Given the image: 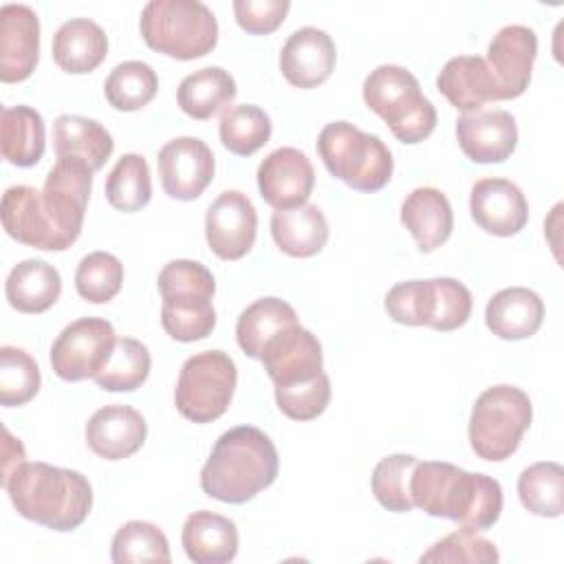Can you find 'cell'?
I'll return each mask as SVG.
<instances>
[{
  "instance_id": "15",
  "label": "cell",
  "mask_w": 564,
  "mask_h": 564,
  "mask_svg": "<svg viewBox=\"0 0 564 564\" xmlns=\"http://www.w3.org/2000/svg\"><path fill=\"white\" fill-rule=\"evenodd\" d=\"M159 176L165 194L176 200L198 198L214 178V154L196 137H178L159 150Z\"/></svg>"
},
{
  "instance_id": "28",
  "label": "cell",
  "mask_w": 564,
  "mask_h": 564,
  "mask_svg": "<svg viewBox=\"0 0 564 564\" xmlns=\"http://www.w3.org/2000/svg\"><path fill=\"white\" fill-rule=\"evenodd\" d=\"M51 53L62 70L84 75L106 59L108 37L97 22L88 18H73L55 31Z\"/></svg>"
},
{
  "instance_id": "14",
  "label": "cell",
  "mask_w": 564,
  "mask_h": 564,
  "mask_svg": "<svg viewBox=\"0 0 564 564\" xmlns=\"http://www.w3.org/2000/svg\"><path fill=\"white\" fill-rule=\"evenodd\" d=\"M535 55V31L524 24H507L494 35L485 62L496 82L498 101L516 99L529 88Z\"/></svg>"
},
{
  "instance_id": "21",
  "label": "cell",
  "mask_w": 564,
  "mask_h": 564,
  "mask_svg": "<svg viewBox=\"0 0 564 564\" xmlns=\"http://www.w3.org/2000/svg\"><path fill=\"white\" fill-rule=\"evenodd\" d=\"M337 51L330 35L317 26L293 31L280 51V70L295 88L324 84L335 68Z\"/></svg>"
},
{
  "instance_id": "20",
  "label": "cell",
  "mask_w": 564,
  "mask_h": 564,
  "mask_svg": "<svg viewBox=\"0 0 564 564\" xmlns=\"http://www.w3.org/2000/svg\"><path fill=\"white\" fill-rule=\"evenodd\" d=\"M456 139L474 163H502L518 145V126L507 110H474L458 117Z\"/></svg>"
},
{
  "instance_id": "47",
  "label": "cell",
  "mask_w": 564,
  "mask_h": 564,
  "mask_svg": "<svg viewBox=\"0 0 564 564\" xmlns=\"http://www.w3.org/2000/svg\"><path fill=\"white\" fill-rule=\"evenodd\" d=\"M24 460H26V454H24L22 443L18 438H13L11 432L4 427L2 430V482Z\"/></svg>"
},
{
  "instance_id": "33",
  "label": "cell",
  "mask_w": 564,
  "mask_h": 564,
  "mask_svg": "<svg viewBox=\"0 0 564 564\" xmlns=\"http://www.w3.org/2000/svg\"><path fill=\"white\" fill-rule=\"evenodd\" d=\"M2 156L18 167L35 165L46 148L44 119L31 106L2 108L0 119Z\"/></svg>"
},
{
  "instance_id": "8",
  "label": "cell",
  "mask_w": 564,
  "mask_h": 564,
  "mask_svg": "<svg viewBox=\"0 0 564 564\" xmlns=\"http://www.w3.org/2000/svg\"><path fill=\"white\" fill-rule=\"evenodd\" d=\"M533 419V405L516 386H491L474 403L469 416V445L482 460H507L520 445Z\"/></svg>"
},
{
  "instance_id": "27",
  "label": "cell",
  "mask_w": 564,
  "mask_h": 564,
  "mask_svg": "<svg viewBox=\"0 0 564 564\" xmlns=\"http://www.w3.org/2000/svg\"><path fill=\"white\" fill-rule=\"evenodd\" d=\"M181 542L194 564H227L238 553V529L234 520L200 509L187 516Z\"/></svg>"
},
{
  "instance_id": "12",
  "label": "cell",
  "mask_w": 564,
  "mask_h": 564,
  "mask_svg": "<svg viewBox=\"0 0 564 564\" xmlns=\"http://www.w3.org/2000/svg\"><path fill=\"white\" fill-rule=\"evenodd\" d=\"M93 170L75 159H57L42 187V207L48 214L64 249L82 234L86 205L93 189Z\"/></svg>"
},
{
  "instance_id": "1",
  "label": "cell",
  "mask_w": 564,
  "mask_h": 564,
  "mask_svg": "<svg viewBox=\"0 0 564 564\" xmlns=\"http://www.w3.org/2000/svg\"><path fill=\"white\" fill-rule=\"evenodd\" d=\"M410 496L427 516L449 518L474 531L491 529L502 513V487L496 478L441 460L416 463Z\"/></svg>"
},
{
  "instance_id": "4",
  "label": "cell",
  "mask_w": 564,
  "mask_h": 564,
  "mask_svg": "<svg viewBox=\"0 0 564 564\" xmlns=\"http://www.w3.org/2000/svg\"><path fill=\"white\" fill-rule=\"evenodd\" d=\"M163 297L161 324L176 341H198L212 335L216 311L212 297L216 282L212 271L196 260H172L159 273Z\"/></svg>"
},
{
  "instance_id": "22",
  "label": "cell",
  "mask_w": 564,
  "mask_h": 564,
  "mask_svg": "<svg viewBox=\"0 0 564 564\" xmlns=\"http://www.w3.org/2000/svg\"><path fill=\"white\" fill-rule=\"evenodd\" d=\"M148 425L132 405L110 403L99 408L86 423L88 447L106 460H121L141 449Z\"/></svg>"
},
{
  "instance_id": "11",
  "label": "cell",
  "mask_w": 564,
  "mask_h": 564,
  "mask_svg": "<svg viewBox=\"0 0 564 564\" xmlns=\"http://www.w3.org/2000/svg\"><path fill=\"white\" fill-rule=\"evenodd\" d=\"M117 335L104 317L70 322L51 346L53 372L64 381L95 379L112 355Z\"/></svg>"
},
{
  "instance_id": "45",
  "label": "cell",
  "mask_w": 564,
  "mask_h": 564,
  "mask_svg": "<svg viewBox=\"0 0 564 564\" xmlns=\"http://www.w3.org/2000/svg\"><path fill=\"white\" fill-rule=\"evenodd\" d=\"M421 562H498V549L491 540L478 535V531L463 527L436 544H432L421 557Z\"/></svg>"
},
{
  "instance_id": "10",
  "label": "cell",
  "mask_w": 564,
  "mask_h": 564,
  "mask_svg": "<svg viewBox=\"0 0 564 564\" xmlns=\"http://www.w3.org/2000/svg\"><path fill=\"white\" fill-rule=\"evenodd\" d=\"M238 370L223 350H203L185 359L174 388L176 410L194 423L220 419L234 397Z\"/></svg>"
},
{
  "instance_id": "32",
  "label": "cell",
  "mask_w": 564,
  "mask_h": 564,
  "mask_svg": "<svg viewBox=\"0 0 564 564\" xmlns=\"http://www.w3.org/2000/svg\"><path fill=\"white\" fill-rule=\"evenodd\" d=\"M236 82L225 68L205 66L183 77V82L178 84L176 101L187 117L205 121L227 108L236 99Z\"/></svg>"
},
{
  "instance_id": "5",
  "label": "cell",
  "mask_w": 564,
  "mask_h": 564,
  "mask_svg": "<svg viewBox=\"0 0 564 564\" xmlns=\"http://www.w3.org/2000/svg\"><path fill=\"white\" fill-rule=\"evenodd\" d=\"M139 31L143 42L174 59H196L218 42V22L198 0H152L143 7Z\"/></svg>"
},
{
  "instance_id": "25",
  "label": "cell",
  "mask_w": 564,
  "mask_h": 564,
  "mask_svg": "<svg viewBox=\"0 0 564 564\" xmlns=\"http://www.w3.org/2000/svg\"><path fill=\"white\" fill-rule=\"evenodd\" d=\"M401 223L423 253L445 245L454 229V214L447 196L436 187L412 189L401 205Z\"/></svg>"
},
{
  "instance_id": "34",
  "label": "cell",
  "mask_w": 564,
  "mask_h": 564,
  "mask_svg": "<svg viewBox=\"0 0 564 564\" xmlns=\"http://www.w3.org/2000/svg\"><path fill=\"white\" fill-rule=\"evenodd\" d=\"M297 324L295 308L280 297H262L249 304L236 322V339L242 352L260 359L264 344L282 328Z\"/></svg>"
},
{
  "instance_id": "2",
  "label": "cell",
  "mask_w": 564,
  "mask_h": 564,
  "mask_svg": "<svg viewBox=\"0 0 564 564\" xmlns=\"http://www.w3.org/2000/svg\"><path fill=\"white\" fill-rule=\"evenodd\" d=\"M280 458L273 441L253 425H238L218 436L200 469V489L220 502L242 505L278 478Z\"/></svg>"
},
{
  "instance_id": "39",
  "label": "cell",
  "mask_w": 564,
  "mask_h": 564,
  "mask_svg": "<svg viewBox=\"0 0 564 564\" xmlns=\"http://www.w3.org/2000/svg\"><path fill=\"white\" fill-rule=\"evenodd\" d=\"M218 134L231 154L249 156L271 139V119L262 108L251 104L229 106L220 115Z\"/></svg>"
},
{
  "instance_id": "38",
  "label": "cell",
  "mask_w": 564,
  "mask_h": 564,
  "mask_svg": "<svg viewBox=\"0 0 564 564\" xmlns=\"http://www.w3.org/2000/svg\"><path fill=\"white\" fill-rule=\"evenodd\" d=\"M106 198L123 214L139 212L150 203L152 178L148 161L141 154L128 152L115 163L106 178Z\"/></svg>"
},
{
  "instance_id": "46",
  "label": "cell",
  "mask_w": 564,
  "mask_h": 564,
  "mask_svg": "<svg viewBox=\"0 0 564 564\" xmlns=\"http://www.w3.org/2000/svg\"><path fill=\"white\" fill-rule=\"evenodd\" d=\"M291 9L289 0H236L234 15L242 31L253 35L273 33Z\"/></svg>"
},
{
  "instance_id": "42",
  "label": "cell",
  "mask_w": 564,
  "mask_h": 564,
  "mask_svg": "<svg viewBox=\"0 0 564 564\" xmlns=\"http://www.w3.org/2000/svg\"><path fill=\"white\" fill-rule=\"evenodd\" d=\"M40 368L35 359L15 346L0 348V403L15 408L29 403L40 390Z\"/></svg>"
},
{
  "instance_id": "6",
  "label": "cell",
  "mask_w": 564,
  "mask_h": 564,
  "mask_svg": "<svg viewBox=\"0 0 564 564\" xmlns=\"http://www.w3.org/2000/svg\"><path fill=\"white\" fill-rule=\"evenodd\" d=\"M364 101L401 143H419L436 128V108L403 66L381 64L364 79Z\"/></svg>"
},
{
  "instance_id": "23",
  "label": "cell",
  "mask_w": 564,
  "mask_h": 564,
  "mask_svg": "<svg viewBox=\"0 0 564 564\" xmlns=\"http://www.w3.org/2000/svg\"><path fill=\"white\" fill-rule=\"evenodd\" d=\"M2 227L4 231L42 251H64V245L42 207V192L31 185H13L2 196Z\"/></svg>"
},
{
  "instance_id": "18",
  "label": "cell",
  "mask_w": 564,
  "mask_h": 564,
  "mask_svg": "<svg viewBox=\"0 0 564 564\" xmlns=\"http://www.w3.org/2000/svg\"><path fill=\"white\" fill-rule=\"evenodd\" d=\"M469 212L474 223L491 236H516L529 220L522 189L507 178H480L471 185Z\"/></svg>"
},
{
  "instance_id": "43",
  "label": "cell",
  "mask_w": 564,
  "mask_h": 564,
  "mask_svg": "<svg viewBox=\"0 0 564 564\" xmlns=\"http://www.w3.org/2000/svg\"><path fill=\"white\" fill-rule=\"evenodd\" d=\"M123 284V264L108 251H93L84 256L75 271L77 293L93 304L110 302Z\"/></svg>"
},
{
  "instance_id": "35",
  "label": "cell",
  "mask_w": 564,
  "mask_h": 564,
  "mask_svg": "<svg viewBox=\"0 0 564 564\" xmlns=\"http://www.w3.org/2000/svg\"><path fill=\"white\" fill-rule=\"evenodd\" d=\"M159 90L154 68L139 59L117 64L104 82V95L115 110L134 112L148 106Z\"/></svg>"
},
{
  "instance_id": "37",
  "label": "cell",
  "mask_w": 564,
  "mask_h": 564,
  "mask_svg": "<svg viewBox=\"0 0 564 564\" xmlns=\"http://www.w3.org/2000/svg\"><path fill=\"white\" fill-rule=\"evenodd\" d=\"M564 469L560 463L542 460L522 469L518 476V496L527 511L540 518L562 516Z\"/></svg>"
},
{
  "instance_id": "7",
  "label": "cell",
  "mask_w": 564,
  "mask_h": 564,
  "mask_svg": "<svg viewBox=\"0 0 564 564\" xmlns=\"http://www.w3.org/2000/svg\"><path fill=\"white\" fill-rule=\"evenodd\" d=\"M317 152L326 170L357 192H379L392 178L394 161L388 145L348 121L324 126L317 137Z\"/></svg>"
},
{
  "instance_id": "40",
  "label": "cell",
  "mask_w": 564,
  "mask_h": 564,
  "mask_svg": "<svg viewBox=\"0 0 564 564\" xmlns=\"http://www.w3.org/2000/svg\"><path fill=\"white\" fill-rule=\"evenodd\" d=\"M110 557L115 564H143V562H170V542L165 533L143 520H130L112 538Z\"/></svg>"
},
{
  "instance_id": "29",
  "label": "cell",
  "mask_w": 564,
  "mask_h": 564,
  "mask_svg": "<svg viewBox=\"0 0 564 564\" xmlns=\"http://www.w3.org/2000/svg\"><path fill=\"white\" fill-rule=\"evenodd\" d=\"M62 293L59 271L46 260L29 258L18 262L4 282V295L9 304L26 315L48 311Z\"/></svg>"
},
{
  "instance_id": "19",
  "label": "cell",
  "mask_w": 564,
  "mask_h": 564,
  "mask_svg": "<svg viewBox=\"0 0 564 564\" xmlns=\"http://www.w3.org/2000/svg\"><path fill=\"white\" fill-rule=\"evenodd\" d=\"M40 55V20L26 4L0 9V79L24 82L35 70Z\"/></svg>"
},
{
  "instance_id": "41",
  "label": "cell",
  "mask_w": 564,
  "mask_h": 564,
  "mask_svg": "<svg viewBox=\"0 0 564 564\" xmlns=\"http://www.w3.org/2000/svg\"><path fill=\"white\" fill-rule=\"evenodd\" d=\"M416 458L410 454H392L377 463L372 471V494L377 502L394 513H405L414 509L410 496V478L416 467Z\"/></svg>"
},
{
  "instance_id": "17",
  "label": "cell",
  "mask_w": 564,
  "mask_h": 564,
  "mask_svg": "<svg viewBox=\"0 0 564 564\" xmlns=\"http://www.w3.org/2000/svg\"><path fill=\"white\" fill-rule=\"evenodd\" d=\"M315 170L297 148H278L258 167V189L273 209H293L308 200Z\"/></svg>"
},
{
  "instance_id": "9",
  "label": "cell",
  "mask_w": 564,
  "mask_h": 564,
  "mask_svg": "<svg viewBox=\"0 0 564 564\" xmlns=\"http://www.w3.org/2000/svg\"><path fill=\"white\" fill-rule=\"evenodd\" d=\"M386 311L397 324L456 330L471 315V293L454 278L408 280L386 293Z\"/></svg>"
},
{
  "instance_id": "36",
  "label": "cell",
  "mask_w": 564,
  "mask_h": 564,
  "mask_svg": "<svg viewBox=\"0 0 564 564\" xmlns=\"http://www.w3.org/2000/svg\"><path fill=\"white\" fill-rule=\"evenodd\" d=\"M150 350L134 337H117L106 366L95 375V383L108 392H132L150 375Z\"/></svg>"
},
{
  "instance_id": "13",
  "label": "cell",
  "mask_w": 564,
  "mask_h": 564,
  "mask_svg": "<svg viewBox=\"0 0 564 564\" xmlns=\"http://www.w3.org/2000/svg\"><path fill=\"white\" fill-rule=\"evenodd\" d=\"M258 214L247 194L227 189L209 205L205 216V238L209 249L223 260H240L256 242Z\"/></svg>"
},
{
  "instance_id": "30",
  "label": "cell",
  "mask_w": 564,
  "mask_h": 564,
  "mask_svg": "<svg viewBox=\"0 0 564 564\" xmlns=\"http://www.w3.org/2000/svg\"><path fill=\"white\" fill-rule=\"evenodd\" d=\"M53 145L57 159H75L93 172L104 167L115 150L110 132L95 119L79 115H59L53 126Z\"/></svg>"
},
{
  "instance_id": "3",
  "label": "cell",
  "mask_w": 564,
  "mask_h": 564,
  "mask_svg": "<svg viewBox=\"0 0 564 564\" xmlns=\"http://www.w3.org/2000/svg\"><path fill=\"white\" fill-rule=\"evenodd\" d=\"M15 511L53 531H73L90 513L93 487L75 469L48 463L18 465L2 482Z\"/></svg>"
},
{
  "instance_id": "44",
  "label": "cell",
  "mask_w": 564,
  "mask_h": 564,
  "mask_svg": "<svg viewBox=\"0 0 564 564\" xmlns=\"http://www.w3.org/2000/svg\"><path fill=\"white\" fill-rule=\"evenodd\" d=\"M330 401V379L319 372L313 379L297 381L291 386H275V403L280 412L293 421L317 419Z\"/></svg>"
},
{
  "instance_id": "24",
  "label": "cell",
  "mask_w": 564,
  "mask_h": 564,
  "mask_svg": "<svg viewBox=\"0 0 564 564\" xmlns=\"http://www.w3.org/2000/svg\"><path fill=\"white\" fill-rule=\"evenodd\" d=\"M436 88L456 110L463 112L482 110L487 101H498L496 82L485 57L478 55H458L447 59L438 70Z\"/></svg>"
},
{
  "instance_id": "31",
  "label": "cell",
  "mask_w": 564,
  "mask_h": 564,
  "mask_svg": "<svg viewBox=\"0 0 564 564\" xmlns=\"http://www.w3.org/2000/svg\"><path fill=\"white\" fill-rule=\"evenodd\" d=\"M271 236L278 249L291 258H311L328 242V223L317 205L304 203L293 209H275Z\"/></svg>"
},
{
  "instance_id": "16",
  "label": "cell",
  "mask_w": 564,
  "mask_h": 564,
  "mask_svg": "<svg viewBox=\"0 0 564 564\" xmlns=\"http://www.w3.org/2000/svg\"><path fill=\"white\" fill-rule=\"evenodd\" d=\"M258 361H262L273 386H291L324 372L322 344L300 322L275 333L264 344Z\"/></svg>"
},
{
  "instance_id": "26",
  "label": "cell",
  "mask_w": 564,
  "mask_h": 564,
  "mask_svg": "<svg viewBox=\"0 0 564 564\" xmlns=\"http://www.w3.org/2000/svg\"><path fill=\"white\" fill-rule=\"evenodd\" d=\"M544 319L542 297L527 286H509L491 295L485 308L487 328L507 341L529 339Z\"/></svg>"
}]
</instances>
